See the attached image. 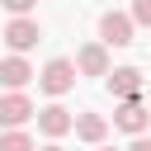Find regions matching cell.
<instances>
[{"instance_id": "cell-1", "label": "cell", "mask_w": 151, "mask_h": 151, "mask_svg": "<svg viewBox=\"0 0 151 151\" xmlns=\"http://www.w3.org/2000/svg\"><path fill=\"white\" fill-rule=\"evenodd\" d=\"M132 33H137L132 14H123V9L99 14V42H104V47H132Z\"/></svg>"}, {"instance_id": "cell-2", "label": "cell", "mask_w": 151, "mask_h": 151, "mask_svg": "<svg viewBox=\"0 0 151 151\" xmlns=\"http://www.w3.org/2000/svg\"><path fill=\"white\" fill-rule=\"evenodd\" d=\"M76 76H80V71H76V61H66V57H52V61L38 71V85H42V90L57 99V94L76 90Z\"/></svg>"}, {"instance_id": "cell-3", "label": "cell", "mask_w": 151, "mask_h": 151, "mask_svg": "<svg viewBox=\"0 0 151 151\" xmlns=\"http://www.w3.org/2000/svg\"><path fill=\"white\" fill-rule=\"evenodd\" d=\"M28 118H38V109H33V99H28L24 90H9V94H0V127H5V132L24 127Z\"/></svg>"}, {"instance_id": "cell-4", "label": "cell", "mask_w": 151, "mask_h": 151, "mask_svg": "<svg viewBox=\"0 0 151 151\" xmlns=\"http://www.w3.org/2000/svg\"><path fill=\"white\" fill-rule=\"evenodd\" d=\"M19 57L28 52V47H38V38H42V28H38V19H28V14H19V19H9L5 24V33H0Z\"/></svg>"}, {"instance_id": "cell-5", "label": "cell", "mask_w": 151, "mask_h": 151, "mask_svg": "<svg viewBox=\"0 0 151 151\" xmlns=\"http://www.w3.org/2000/svg\"><path fill=\"white\" fill-rule=\"evenodd\" d=\"M146 123H151V113H146V104H142V99H123V104H118V113H113V127H123V132H132V137H142V132H146Z\"/></svg>"}, {"instance_id": "cell-6", "label": "cell", "mask_w": 151, "mask_h": 151, "mask_svg": "<svg viewBox=\"0 0 151 151\" xmlns=\"http://www.w3.org/2000/svg\"><path fill=\"white\" fill-rule=\"evenodd\" d=\"M38 132L57 142V137H66V132H76V118H71V113H66L61 104H47V109H38Z\"/></svg>"}, {"instance_id": "cell-7", "label": "cell", "mask_w": 151, "mask_h": 151, "mask_svg": "<svg viewBox=\"0 0 151 151\" xmlns=\"http://www.w3.org/2000/svg\"><path fill=\"white\" fill-rule=\"evenodd\" d=\"M76 71L80 76H109V47L104 42H85L76 52Z\"/></svg>"}, {"instance_id": "cell-8", "label": "cell", "mask_w": 151, "mask_h": 151, "mask_svg": "<svg viewBox=\"0 0 151 151\" xmlns=\"http://www.w3.org/2000/svg\"><path fill=\"white\" fill-rule=\"evenodd\" d=\"M28 80H38V71H33V66H28V61H24L19 52L0 61V85H5V90H24Z\"/></svg>"}, {"instance_id": "cell-9", "label": "cell", "mask_w": 151, "mask_h": 151, "mask_svg": "<svg viewBox=\"0 0 151 151\" xmlns=\"http://www.w3.org/2000/svg\"><path fill=\"white\" fill-rule=\"evenodd\" d=\"M109 94H118V99H137V94H142V71H137V66H118V71H109Z\"/></svg>"}, {"instance_id": "cell-10", "label": "cell", "mask_w": 151, "mask_h": 151, "mask_svg": "<svg viewBox=\"0 0 151 151\" xmlns=\"http://www.w3.org/2000/svg\"><path fill=\"white\" fill-rule=\"evenodd\" d=\"M76 137L90 142V146H104V137H109V118H104V113H80V118H76Z\"/></svg>"}, {"instance_id": "cell-11", "label": "cell", "mask_w": 151, "mask_h": 151, "mask_svg": "<svg viewBox=\"0 0 151 151\" xmlns=\"http://www.w3.org/2000/svg\"><path fill=\"white\" fill-rule=\"evenodd\" d=\"M0 151H38V146H33V137H28V132H19V127H14V132H0Z\"/></svg>"}, {"instance_id": "cell-12", "label": "cell", "mask_w": 151, "mask_h": 151, "mask_svg": "<svg viewBox=\"0 0 151 151\" xmlns=\"http://www.w3.org/2000/svg\"><path fill=\"white\" fill-rule=\"evenodd\" d=\"M132 24L151 28V0H132Z\"/></svg>"}, {"instance_id": "cell-13", "label": "cell", "mask_w": 151, "mask_h": 151, "mask_svg": "<svg viewBox=\"0 0 151 151\" xmlns=\"http://www.w3.org/2000/svg\"><path fill=\"white\" fill-rule=\"evenodd\" d=\"M0 5H5V9H9V14H14V19H19V14H28V9H33V5H38V0H0Z\"/></svg>"}, {"instance_id": "cell-14", "label": "cell", "mask_w": 151, "mask_h": 151, "mask_svg": "<svg viewBox=\"0 0 151 151\" xmlns=\"http://www.w3.org/2000/svg\"><path fill=\"white\" fill-rule=\"evenodd\" d=\"M127 151H151V142H146V137H137V142H132Z\"/></svg>"}, {"instance_id": "cell-15", "label": "cell", "mask_w": 151, "mask_h": 151, "mask_svg": "<svg viewBox=\"0 0 151 151\" xmlns=\"http://www.w3.org/2000/svg\"><path fill=\"white\" fill-rule=\"evenodd\" d=\"M38 151H61V146H57V142H47V146H38Z\"/></svg>"}, {"instance_id": "cell-16", "label": "cell", "mask_w": 151, "mask_h": 151, "mask_svg": "<svg viewBox=\"0 0 151 151\" xmlns=\"http://www.w3.org/2000/svg\"><path fill=\"white\" fill-rule=\"evenodd\" d=\"M99 151H113V146H99Z\"/></svg>"}]
</instances>
